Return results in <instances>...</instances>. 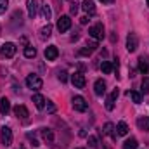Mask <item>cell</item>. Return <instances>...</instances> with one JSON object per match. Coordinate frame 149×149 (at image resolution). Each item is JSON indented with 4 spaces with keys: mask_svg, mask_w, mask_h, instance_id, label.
<instances>
[{
    "mask_svg": "<svg viewBox=\"0 0 149 149\" xmlns=\"http://www.w3.org/2000/svg\"><path fill=\"white\" fill-rule=\"evenodd\" d=\"M88 35H90V37L94 38L95 42L102 40V38L106 37V33H104V26H102L101 23H97V24L90 26V28H88Z\"/></svg>",
    "mask_w": 149,
    "mask_h": 149,
    "instance_id": "1",
    "label": "cell"
},
{
    "mask_svg": "<svg viewBox=\"0 0 149 149\" xmlns=\"http://www.w3.org/2000/svg\"><path fill=\"white\" fill-rule=\"evenodd\" d=\"M26 87L31 88V90H40L43 87V81L38 74H28L26 76Z\"/></svg>",
    "mask_w": 149,
    "mask_h": 149,
    "instance_id": "2",
    "label": "cell"
},
{
    "mask_svg": "<svg viewBox=\"0 0 149 149\" xmlns=\"http://www.w3.org/2000/svg\"><path fill=\"white\" fill-rule=\"evenodd\" d=\"M14 54H16V45L14 43L7 42L0 47V57L2 59H10V57H14Z\"/></svg>",
    "mask_w": 149,
    "mask_h": 149,
    "instance_id": "3",
    "label": "cell"
},
{
    "mask_svg": "<svg viewBox=\"0 0 149 149\" xmlns=\"http://www.w3.org/2000/svg\"><path fill=\"white\" fill-rule=\"evenodd\" d=\"M71 104H73L74 111H78V113H85L87 111V108H88L87 101H85L81 95H74L73 99H71Z\"/></svg>",
    "mask_w": 149,
    "mask_h": 149,
    "instance_id": "4",
    "label": "cell"
},
{
    "mask_svg": "<svg viewBox=\"0 0 149 149\" xmlns=\"http://www.w3.org/2000/svg\"><path fill=\"white\" fill-rule=\"evenodd\" d=\"M0 141L5 148H9L12 144V130L9 127H2L0 128Z\"/></svg>",
    "mask_w": 149,
    "mask_h": 149,
    "instance_id": "5",
    "label": "cell"
},
{
    "mask_svg": "<svg viewBox=\"0 0 149 149\" xmlns=\"http://www.w3.org/2000/svg\"><path fill=\"white\" fill-rule=\"evenodd\" d=\"M70 28H71V17H70V16H61V17L57 19V30H59L61 33H66Z\"/></svg>",
    "mask_w": 149,
    "mask_h": 149,
    "instance_id": "6",
    "label": "cell"
},
{
    "mask_svg": "<svg viewBox=\"0 0 149 149\" xmlns=\"http://www.w3.org/2000/svg\"><path fill=\"white\" fill-rule=\"evenodd\" d=\"M71 83L74 85V88H83V87H85V83H87L85 74L81 73V71L73 73V74H71Z\"/></svg>",
    "mask_w": 149,
    "mask_h": 149,
    "instance_id": "7",
    "label": "cell"
},
{
    "mask_svg": "<svg viewBox=\"0 0 149 149\" xmlns=\"http://www.w3.org/2000/svg\"><path fill=\"white\" fill-rule=\"evenodd\" d=\"M139 47V38L135 33H128L127 35V50L128 52H135Z\"/></svg>",
    "mask_w": 149,
    "mask_h": 149,
    "instance_id": "8",
    "label": "cell"
},
{
    "mask_svg": "<svg viewBox=\"0 0 149 149\" xmlns=\"http://www.w3.org/2000/svg\"><path fill=\"white\" fill-rule=\"evenodd\" d=\"M57 56H59V50H57L56 45H49V47H45V59H47V61H56Z\"/></svg>",
    "mask_w": 149,
    "mask_h": 149,
    "instance_id": "9",
    "label": "cell"
},
{
    "mask_svg": "<svg viewBox=\"0 0 149 149\" xmlns=\"http://www.w3.org/2000/svg\"><path fill=\"white\" fill-rule=\"evenodd\" d=\"M118 94H120L118 88H114L111 92V95L106 97V109H108V111H113V109H114V101L118 99Z\"/></svg>",
    "mask_w": 149,
    "mask_h": 149,
    "instance_id": "10",
    "label": "cell"
},
{
    "mask_svg": "<svg viewBox=\"0 0 149 149\" xmlns=\"http://www.w3.org/2000/svg\"><path fill=\"white\" fill-rule=\"evenodd\" d=\"M14 114L17 116V118H21V120H26L28 116H30V113L26 109V106H23V104H17L16 108H14Z\"/></svg>",
    "mask_w": 149,
    "mask_h": 149,
    "instance_id": "11",
    "label": "cell"
},
{
    "mask_svg": "<svg viewBox=\"0 0 149 149\" xmlns=\"http://www.w3.org/2000/svg\"><path fill=\"white\" fill-rule=\"evenodd\" d=\"M94 92H95V95H104L106 94V81L104 80H97L94 83Z\"/></svg>",
    "mask_w": 149,
    "mask_h": 149,
    "instance_id": "12",
    "label": "cell"
},
{
    "mask_svg": "<svg viewBox=\"0 0 149 149\" xmlns=\"http://www.w3.org/2000/svg\"><path fill=\"white\" fill-rule=\"evenodd\" d=\"M9 111H10V101H9L7 97H2V99H0V114L7 116Z\"/></svg>",
    "mask_w": 149,
    "mask_h": 149,
    "instance_id": "13",
    "label": "cell"
},
{
    "mask_svg": "<svg viewBox=\"0 0 149 149\" xmlns=\"http://www.w3.org/2000/svg\"><path fill=\"white\" fill-rule=\"evenodd\" d=\"M26 7H28V16L33 19L37 16V9H38L37 0H26Z\"/></svg>",
    "mask_w": 149,
    "mask_h": 149,
    "instance_id": "14",
    "label": "cell"
},
{
    "mask_svg": "<svg viewBox=\"0 0 149 149\" xmlns=\"http://www.w3.org/2000/svg\"><path fill=\"white\" fill-rule=\"evenodd\" d=\"M83 10L87 12V14H90V16H94L95 14V5H94V0H83Z\"/></svg>",
    "mask_w": 149,
    "mask_h": 149,
    "instance_id": "15",
    "label": "cell"
},
{
    "mask_svg": "<svg viewBox=\"0 0 149 149\" xmlns=\"http://www.w3.org/2000/svg\"><path fill=\"white\" fill-rule=\"evenodd\" d=\"M137 127L144 132H149V116H139L137 120Z\"/></svg>",
    "mask_w": 149,
    "mask_h": 149,
    "instance_id": "16",
    "label": "cell"
},
{
    "mask_svg": "<svg viewBox=\"0 0 149 149\" xmlns=\"http://www.w3.org/2000/svg\"><path fill=\"white\" fill-rule=\"evenodd\" d=\"M33 102H35L37 109H43L47 101H45V97H43V95H40V94H35V95H33Z\"/></svg>",
    "mask_w": 149,
    "mask_h": 149,
    "instance_id": "17",
    "label": "cell"
},
{
    "mask_svg": "<svg viewBox=\"0 0 149 149\" xmlns=\"http://www.w3.org/2000/svg\"><path fill=\"white\" fill-rule=\"evenodd\" d=\"M40 14H42V17H43V19H47V21H49V19H50V16H52V10H50V7H49L47 3H42V5H40Z\"/></svg>",
    "mask_w": 149,
    "mask_h": 149,
    "instance_id": "18",
    "label": "cell"
},
{
    "mask_svg": "<svg viewBox=\"0 0 149 149\" xmlns=\"http://www.w3.org/2000/svg\"><path fill=\"white\" fill-rule=\"evenodd\" d=\"M102 134H104V135H111L113 139H116V128H114V125H113V123H106Z\"/></svg>",
    "mask_w": 149,
    "mask_h": 149,
    "instance_id": "19",
    "label": "cell"
},
{
    "mask_svg": "<svg viewBox=\"0 0 149 149\" xmlns=\"http://www.w3.org/2000/svg\"><path fill=\"white\" fill-rule=\"evenodd\" d=\"M137 148H139V142H137L135 137H130L123 142V149H137Z\"/></svg>",
    "mask_w": 149,
    "mask_h": 149,
    "instance_id": "20",
    "label": "cell"
},
{
    "mask_svg": "<svg viewBox=\"0 0 149 149\" xmlns=\"http://www.w3.org/2000/svg\"><path fill=\"white\" fill-rule=\"evenodd\" d=\"M139 71H141L142 74H148L149 73V63H148V59L139 57Z\"/></svg>",
    "mask_w": 149,
    "mask_h": 149,
    "instance_id": "21",
    "label": "cell"
},
{
    "mask_svg": "<svg viewBox=\"0 0 149 149\" xmlns=\"http://www.w3.org/2000/svg\"><path fill=\"white\" fill-rule=\"evenodd\" d=\"M128 134V125L125 121H120L116 125V135H127Z\"/></svg>",
    "mask_w": 149,
    "mask_h": 149,
    "instance_id": "22",
    "label": "cell"
},
{
    "mask_svg": "<svg viewBox=\"0 0 149 149\" xmlns=\"http://www.w3.org/2000/svg\"><path fill=\"white\" fill-rule=\"evenodd\" d=\"M50 35H52V24H49V23H47V26H43V28L40 30V38H42V40H45V38H49Z\"/></svg>",
    "mask_w": 149,
    "mask_h": 149,
    "instance_id": "23",
    "label": "cell"
},
{
    "mask_svg": "<svg viewBox=\"0 0 149 149\" xmlns=\"http://www.w3.org/2000/svg\"><path fill=\"white\" fill-rule=\"evenodd\" d=\"M128 97L134 101V104H141L142 102V95L139 92H135V90H128Z\"/></svg>",
    "mask_w": 149,
    "mask_h": 149,
    "instance_id": "24",
    "label": "cell"
},
{
    "mask_svg": "<svg viewBox=\"0 0 149 149\" xmlns=\"http://www.w3.org/2000/svg\"><path fill=\"white\" fill-rule=\"evenodd\" d=\"M42 137H43L45 141H49V142L54 141V134H52L50 128H42Z\"/></svg>",
    "mask_w": 149,
    "mask_h": 149,
    "instance_id": "25",
    "label": "cell"
},
{
    "mask_svg": "<svg viewBox=\"0 0 149 149\" xmlns=\"http://www.w3.org/2000/svg\"><path fill=\"white\" fill-rule=\"evenodd\" d=\"M101 70H102V73L104 74H109L113 71V63H109V61H102Z\"/></svg>",
    "mask_w": 149,
    "mask_h": 149,
    "instance_id": "26",
    "label": "cell"
},
{
    "mask_svg": "<svg viewBox=\"0 0 149 149\" xmlns=\"http://www.w3.org/2000/svg\"><path fill=\"white\" fill-rule=\"evenodd\" d=\"M24 56H26V57H30V59H31V57H35V56H37V49H35V47H31V45H26V47H24Z\"/></svg>",
    "mask_w": 149,
    "mask_h": 149,
    "instance_id": "27",
    "label": "cell"
},
{
    "mask_svg": "<svg viewBox=\"0 0 149 149\" xmlns=\"http://www.w3.org/2000/svg\"><path fill=\"white\" fill-rule=\"evenodd\" d=\"M141 90H142V94H149V76H146V78L142 80V83H141Z\"/></svg>",
    "mask_w": 149,
    "mask_h": 149,
    "instance_id": "28",
    "label": "cell"
},
{
    "mask_svg": "<svg viewBox=\"0 0 149 149\" xmlns=\"http://www.w3.org/2000/svg\"><path fill=\"white\" fill-rule=\"evenodd\" d=\"M57 78H59V81H61V83H66V81H68V73H66V71H59Z\"/></svg>",
    "mask_w": 149,
    "mask_h": 149,
    "instance_id": "29",
    "label": "cell"
},
{
    "mask_svg": "<svg viewBox=\"0 0 149 149\" xmlns=\"http://www.w3.org/2000/svg\"><path fill=\"white\" fill-rule=\"evenodd\" d=\"M9 7V0H0V14H3Z\"/></svg>",
    "mask_w": 149,
    "mask_h": 149,
    "instance_id": "30",
    "label": "cell"
},
{
    "mask_svg": "<svg viewBox=\"0 0 149 149\" xmlns=\"http://www.w3.org/2000/svg\"><path fill=\"white\" fill-rule=\"evenodd\" d=\"M45 106H47V113H50V114H52V113H56V106H54V102H52V101H47V104H45Z\"/></svg>",
    "mask_w": 149,
    "mask_h": 149,
    "instance_id": "31",
    "label": "cell"
},
{
    "mask_svg": "<svg viewBox=\"0 0 149 149\" xmlns=\"http://www.w3.org/2000/svg\"><path fill=\"white\" fill-rule=\"evenodd\" d=\"M88 146L90 148H95L97 146V139L95 137H88Z\"/></svg>",
    "mask_w": 149,
    "mask_h": 149,
    "instance_id": "32",
    "label": "cell"
},
{
    "mask_svg": "<svg viewBox=\"0 0 149 149\" xmlns=\"http://www.w3.org/2000/svg\"><path fill=\"white\" fill-rule=\"evenodd\" d=\"M80 54H81V56H90V54H92V50H90L88 47H85V49H81V50H80Z\"/></svg>",
    "mask_w": 149,
    "mask_h": 149,
    "instance_id": "33",
    "label": "cell"
},
{
    "mask_svg": "<svg viewBox=\"0 0 149 149\" xmlns=\"http://www.w3.org/2000/svg\"><path fill=\"white\" fill-rule=\"evenodd\" d=\"M70 12H71V14H76V12H78V3H76V2H74V3H71Z\"/></svg>",
    "mask_w": 149,
    "mask_h": 149,
    "instance_id": "34",
    "label": "cell"
},
{
    "mask_svg": "<svg viewBox=\"0 0 149 149\" xmlns=\"http://www.w3.org/2000/svg\"><path fill=\"white\" fill-rule=\"evenodd\" d=\"M87 47H88V49H90V50L94 52V50L97 49V42H90V43H87Z\"/></svg>",
    "mask_w": 149,
    "mask_h": 149,
    "instance_id": "35",
    "label": "cell"
},
{
    "mask_svg": "<svg viewBox=\"0 0 149 149\" xmlns=\"http://www.w3.org/2000/svg\"><path fill=\"white\" fill-rule=\"evenodd\" d=\"M80 23H81V24H87V23H88V17H87V16L80 17Z\"/></svg>",
    "mask_w": 149,
    "mask_h": 149,
    "instance_id": "36",
    "label": "cell"
},
{
    "mask_svg": "<svg viewBox=\"0 0 149 149\" xmlns=\"http://www.w3.org/2000/svg\"><path fill=\"white\" fill-rule=\"evenodd\" d=\"M101 2H102V3H113L114 0H101Z\"/></svg>",
    "mask_w": 149,
    "mask_h": 149,
    "instance_id": "37",
    "label": "cell"
},
{
    "mask_svg": "<svg viewBox=\"0 0 149 149\" xmlns=\"http://www.w3.org/2000/svg\"><path fill=\"white\" fill-rule=\"evenodd\" d=\"M146 2H148V5H149V0H146Z\"/></svg>",
    "mask_w": 149,
    "mask_h": 149,
    "instance_id": "38",
    "label": "cell"
},
{
    "mask_svg": "<svg viewBox=\"0 0 149 149\" xmlns=\"http://www.w3.org/2000/svg\"><path fill=\"white\" fill-rule=\"evenodd\" d=\"M76 149H83V148H76Z\"/></svg>",
    "mask_w": 149,
    "mask_h": 149,
    "instance_id": "39",
    "label": "cell"
},
{
    "mask_svg": "<svg viewBox=\"0 0 149 149\" xmlns=\"http://www.w3.org/2000/svg\"><path fill=\"white\" fill-rule=\"evenodd\" d=\"M0 33H2V28H0Z\"/></svg>",
    "mask_w": 149,
    "mask_h": 149,
    "instance_id": "40",
    "label": "cell"
},
{
    "mask_svg": "<svg viewBox=\"0 0 149 149\" xmlns=\"http://www.w3.org/2000/svg\"><path fill=\"white\" fill-rule=\"evenodd\" d=\"M21 149H26V148H21Z\"/></svg>",
    "mask_w": 149,
    "mask_h": 149,
    "instance_id": "41",
    "label": "cell"
}]
</instances>
